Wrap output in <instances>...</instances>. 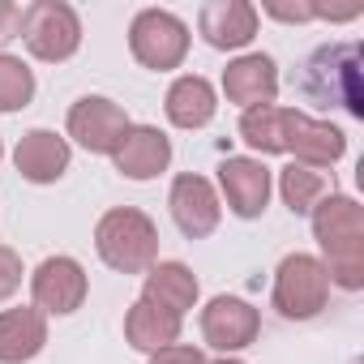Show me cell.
I'll return each instance as SVG.
<instances>
[{
    "mask_svg": "<svg viewBox=\"0 0 364 364\" xmlns=\"http://www.w3.org/2000/svg\"><path fill=\"white\" fill-rule=\"evenodd\" d=\"M270 185L274 176L262 159H245V154H228L219 163V189L228 198V210L236 219H257L270 202Z\"/></svg>",
    "mask_w": 364,
    "mask_h": 364,
    "instance_id": "10",
    "label": "cell"
},
{
    "mask_svg": "<svg viewBox=\"0 0 364 364\" xmlns=\"http://www.w3.org/2000/svg\"><path fill=\"white\" fill-rule=\"evenodd\" d=\"M124 133H129L124 107L103 99V95H86V99H77L69 107V137L90 154H116Z\"/></svg>",
    "mask_w": 364,
    "mask_h": 364,
    "instance_id": "7",
    "label": "cell"
},
{
    "mask_svg": "<svg viewBox=\"0 0 364 364\" xmlns=\"http://www.w3.org/2000/svg\"><path fill=\"white\" fill-rule=\"evenodd\" d=\"M35 99V73L22 56L0 52V112H22Z\"/></svg>",
    "mask_w": 364,
    "mask_h": 364,
    "instance_id": "23",
    "label": "cell"
},
{
    "mask_svg": "<svg viewBox=\"0 0 364 364\" xmlns=\"http://www.w3.org/2000/svg\"><path fill=\"white\" fill-rule=\"evenodd\" d=\"M279 317L287 321H309L326 309L330 300V279H326V266L321 257L313 253H287L274 270V291H270Z\"/></svg>",
    "mask_w": 364,
    "mask_h": 364,
    "instance_id": "4",
    "label": "cell"
},
{
    "mask_svg": "<svg viewBox=\"0 0 364 364\" xmlns=\"http://www.w3.org/2000/svg\"><path fill=\"white\" fill-rule=\"evenodd\" d=\"M266 14L279 18V22H313L317 5H266Z\"/></svg>",
    "mask_w": 364,
    "mask_h": 364,
    "instance_id": "27",
    "label": "cell"
},
{
    "mask_svg": "<svg viewBox=\"0 0 364 364\" xmlns=\"http://www.w3.org/2000/svg\"><path fill=\"white\" fill-rule=\"evenodd\" d=\"M198 31L219 52H240L257 39V9L249 0H210L198 14Z\"/></svg>",
    "mask_w": 364,
    "mask_h": 364,
    "instance_id": "13",
    "label": "cell"
},
{
    "mask_svg": "<svg viewBox=\"0 0 364 364\" xmlns=\"http://www.w3.org/2000/svg\"><path fill=\"white\" fill-rule=\"evenodd\" d=\"M257 334H262V313L240 296H215L202 309V338L223 355L253 347Z\"/></svg>",
    "mask_w": 364,
    "mask_h": 364,
    "instance_id": "8",
    "label": "cell"
},
{
    "mask_svg": "<svg viewBox=\"0 0 364 364\" xmlns=\"http://www.w3.org/2000/svg\"><path fill=\"white\" fill-rule=\"evenodd\" d=\"M48 343V317L39 309H5L0 313V364H26Z\"/></svg>",
    "mask_w": 364,
    "mask_h": 364,
    "instance_id": "17",
    "label": "cell"
},
{
    "mask_svg": "<svg viewBox=\"0 0 364 364\" xmlns=\"http://www.w3.org/2000/svg\"><path fill=\"white\" fill-rule=\"evenodd\" d=\"M360 43H326L304 60L300 95L317 107H343L347 116L364 120V90H360Z\"/></svg>",
    "mask_w": 364,
    "mask_h": 364,
    "instance_id": "2",
    "label": "cell"
},
{
    "mask_svg": "<svg viewBox=\"0 0 364 364\" xmlns=\"http://www.w3.org/2000/svg\"><path fill=\"white\" fill-rule=\"evenodd\" d=\"M163 107H167V120L176 129H206L215 120V112H219V99H215V86L206 77L189 73V77H176L171 82Z\"/></svg>",
    "mask_w": 364,
    "mask_h": 364,
    "instance_id": "19",
    "label": "cell"
},
{
    "mask_svg": "<svg viewBox=\"0 0 364 364\" xmlns=\"http://www.w3.org/2000/svg\"><path fill=\"white\" fill-rule=\"evenodd\" d=\"M129 52L137 65H146L154 73L180 69L189 56V26L167 9H141L129 26Z\"/></svg>",
    "mask_w": 364,
    "mask_h": 364,
    "instance_id": "6",
    "label": "cell"
},
{
    "mask_svg": "<svg viewBox=\"0 0 364 364\" xmlns=\"http://www.w3.org/2000/svg\"><path fill=\"white\" fill-rule=\"evenodd\" d=\"M0 154H5V146H0Z\"/></svg>",
    "mask_w": 364,
    "mask_h": 364,
    "instance_id": "29",
    "label": "cell"
},
{
    "mask_svg": "<svg viewBox=\"0 0 364 364\" xmlns=\"http://www.w3.org/2000/svg\"><path fill=\"white\" fill-rule=\"evenodd\" d=\"M14 167L31 185H56L69 171V141L52 129H31V133H22V141L14 150Z\"/></svg>",
    "mask_w": 364,
    "mask_h": 364,
    "instance_id": "15",
    "label": "cell"
},
{
    "mask_svg": "<svg viewBox=\"0 0 364 364\" xmlns=\"http://www.w3.org/2000/svg\"><path fill=\"white\" fill-rule=\"evenodd\" d=\"M287 154L291 163L300 167H334L343 154H347V133L330 120H313L309 112H296V124H291V141H287Z\"/></svg>",
    "mask_w": 364,
    "mask_h": 364,
    "instance_id": "14",
    "label": "cell"
},
{
    "mask_svg": "<svg viewBox=\"0 0 364 364\" xmlns=\"http://www.w3.org/2000/svg\"><path fill=\"white\" fill-rule=\"evenodd\" d=\"M124 338H129L133 351L154 355V351H163V347H171L180 338V317L150 304V300H133L129 313H124Z\"/></svg>",
    "mask_w": 364,
    "mask_h": 364,
    "instance_id": "20",
    "label": "cell"
},
{
    "mask_svg": "<svg viewBox=\"0 0 364 364\" xmlns=\"http://www.w3.org/2000/svg\"><path fill=\"white\" fill-rule=\"evenodd\" d=\"M313 240L321 245L326 279L343 291L364 287V210L347 193H326L313 206Z\"/></svg>",
    "mask_w": 364,
    "mask_h": 364,
    "instance_id": "1",
    "label": "cell"
},
{
    "mask_svg": "<svg viewBox=\"0 0 364 364\" xmlns=\"http://www.w3.org/2000/svg\"><path fill=\"white\" fill-rule=\"evenodd\" d=\"M18 287H22V257L9 245H0V300H9Z\"/></svg>",
    "mask_w": 364,
    "mask_h": 364,
    "instance_id": "24",
    "label": "cell"
},
{
    "mask_svg": "<svg viewBox=\"0 0 364 364\" xmlns=\"http://www.w3.org/2000/svg\"><path fill=\"white\" fill-rule=\"evenodd\" d=\"M223 95L228 103L253 112V107H270L279 99V65L266 56V52H249V56H236L228 69H223Z\"/></svg>",
    "mask_w": 364,
    "mask_h": 364,
    "instance_id": "12",
    "label": "cell"
},
{
    "mask_svg": "<svg viewBox=\"0 0 364 364\" xmlns=\"http://www.w3.org/2000/svg\"><path fill=\"white\" fill-rule=\"evenodd\" d=\"M86 270L73 262V257H48V262H39V270L31 274V296H35V309L39 313H56V317H65V313H77L82 309V300H86Z\"/></svg>",
    "mask_w": 364,
    "mask_h": 364,
    "instance_id": "11",
    "label": "cell"
},
{
    "mask_svg": "<svg viewBox=\"0 0 364 364\" xmlns=\"http://www.w3.org/2000/svg\"><path fill=\"white\" fill-rule=\"evenodd\" d=\"M150 364H206V351L193 347V343H171V347L154 351Z\"/></svg>",
    "mask_w": 364,
    "mask_h": 364,
    "instance_id": "25",
    "label": "cell"
},
{
    "mask_svg": "<svg viewBox=\"0 0 364 364\" xmlns=\"http://www.w3.org/2000/svg\"><path fill=\"white\" fill-rule=\"evenodd\" d=\"M296 112H300V107H279V103L245 112V116H240V141L253 146L257 154H287Z\"/></svg>",
    "mask_w": 364,
    "mask_h": 364,
    "instance_id": "21",
    "label": "cell"
},
{
    "mask_svg": "<svg viewBox=\"0 0 364 364\" xmlns=\"http://www.w3.org/2000/svg\"><path fill=\"white\" fill-rule=\"evenodd\" d=\"M18 35H22V9L14 0H0V48L9 39H18Z\"/></svg>",
    "mask_w": 364,
    "mask_h": 364,
    "instance_id": "26",
    "label": "cell"
},
{
    "mask_svg": "<svg viewBox=\"0 0 364 364\" xmlns=\"http://www.w3.org/2000/svg\"><path fill=\"white\" fill-rule=\"evenodd\" d=\"M95 249L116 274H146L159 257V228L133 206H116L95 228Z\"/></svg>",
    "mask_w": 364,
    "mask_h": 364,
    "instance_id": "3",
    "label": "cell"
},
{
    "mask_svg": "<svg viewBox=\"0 0 364 364\" xmlns=\"http://www.w3.org/2000/svg\"><path fill=\"white\" fill-rule=\"evenodd\" d=\"M210 364V360H206ZM215 364H245V360H232V355H223V360H215Z\"/></svg>",
    "mask_w": 364,
    "mask_h": 364,
    "instance_id": "28",
    "label": "cell"
},
{
    "mask_svg": "<svg viewBox=\"0 0 364 364\" xmlns=\"http://www.w3.org/2000/svg\"><path fill=\"white\" fill-rule=\"evenodd\" d=\"M112 159H116L120 176H129V180H154L171 163V141L154 124H129V133H124V141L116 146Z\"/></svg>",
    "mask_w": 364,
    "mask_h": 364,
    "instance_id": "16",
    "label": "cell"
},
{
    "mask_svg": "<svg viewBox=\"0 0 364 364\" xmlns=\"http://www.w3.org/2000/svg\"><path fill=\"white\" fill-rule=\"evenodd\" d=\"M279 193H283V202H287L291 215H313V206L326 198V176L313 171V167L287 163L279 171Z\"/></svg>",
    "mask_w": 364,
    "mask_h": 364,
    "instance_id": "22",
    "label": "cell"
},
{
    "mask_svg": "<svg viewBox=\"0 0 364 364\" xmlns=\"http://www.w3.org/2000/svg\"><path fill=\"white\" fill-rule=\"evenodd\" d=\"M22 43L35 60L60 65L82 48V22L77 9L65 0H35L22 9Z\"/></svg>",
    "mask_w": 364,
    "mask_h": 364,
    "instance_id": "5",
    "label": "cell"
},
{
    "mask_svg": "<svg viewBox=\"0 0 364 364\" xmlns=\"http://www.w3.org/2000/svg\"><path fill=\"white\" fill-rule=\"evenodd\" d=\"M167 206H171L176 228L185 232L189 240H206V236L219 228V219H223V206H219L215 185H210L206 176H198V171H185V176L171 180Z\"/></svg>",
    "mask_w": 364,
    "mask_h": 364,
    "instance_id": "9",
    "label": "cell"
},
{
    "mask_svg": "<svg viewBox=\"0 0 364 364\" xmlns=\"http://www.w3.org/2000/svg\"><path fill=\"white\" fill-rule=\"evenodd\" d=\"M141 300L185 317L193 304H198V279L185 262H159L146 270V283H141Z\"/></svg>",
    "mask_w": 364,
    "mask_h": 364,
    "instance_id": "18",
    "label": "cell"
}]
</instances>
